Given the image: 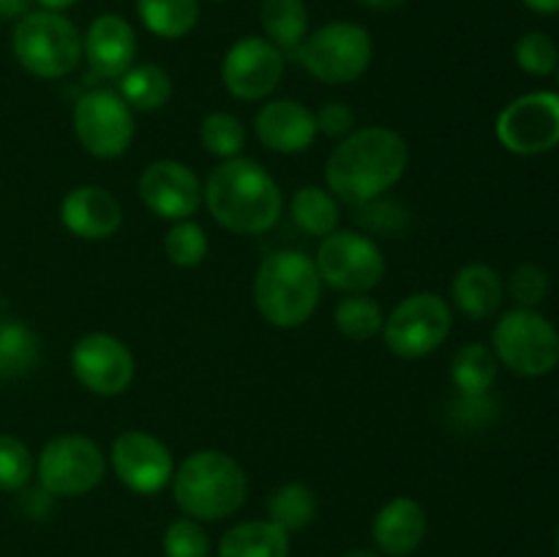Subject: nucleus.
<instances>
[{"label":"nucleus","instance_id":"obj_1","mask_svg":"<svg viewBox=\"0 0 559 557\" xmlns=\"http://www.w3.org/2000/svg\"><path fill=\"white\" fill-rule=\"evenodd\" d=\"M409 167V145L391 126H364L338 140L325 164V186L355 208L385 197Z\"/></svg>","mask_w":559,"mask_h":557},{"label":"nucleus","instance_id":"obj_2","mask_svg":"<svg viewBox=\"0 0 559 557\" xmlns=\"http://www.w3.org/2000/svg\"><path fill=\"white\" fill-rule=\"evenodd\" d=\"M202 205L235 235H265L282 218L284 197L276 178L246 156L218 164L202 183Z\"/></svg>","mask_w":559,"mask_h":557},{"label":"nucleus","instance_id":"obj_3","mask_svg":"<svg viewBox=\"0 0 559 557\" xmlns=\"http://www.w3.org/2000/svg\"><path fill=\"white\" fill-rule=\"evenodd\" d=\"M175 506L197 522H222L235 517L249 497V475L243 464L218 448H200L175 467Z\"/></svg>","mask_w":559,"mask_h":557},{"label":"nucleus","instance_id":"obj_4","mask_svg":"<svg viewBox=\"0 0 559 557\" xmlns=\"http://www.w3.org/2000/svg\"><path fill=\"white\" fill-rule=\"evenodd\" d=\"M254 306L273 328H300L320 306L322 278L314 257L298 249H278L262 257L251 284Z\"/></svg>","mask_w":559,"mask_h":557},{"label":"nucleus","instance_id":"obj_5","mask_svg":"<svg viewBox=\"0 0 559 557\" xmlns=\"http://www.w3.org/2000/svg\"><path fill=\"white\" fill-rule=\"evenodd\" d=\"M16 63L38 80H63L82 60V33L63 11L33 9L11 27Z\"/></svg>","mask_w":559,"mask_h":557},{"label":"nucleus","instance_id":"obj_6","mask_svg":"<svg viewBox=\"0 0 559 557\" xmlns=\"http://www.w3.org/2000/svg\"><path fill=\"white\" fill-rule=\"evenodd\" d=\"M293 55L314 80L325 85H349L369 71L374 42H371V33L358 22L336 20L306 33Z\"/></svg>","mask_w":559,"mask_h":557},{"label":"nucleus","instance_id":"obj_7","mask_svg":"<svg viewBox=\"0 0 559 557\" xmlns=\"http://www.w3.org/2000/svg\"><path fill=\"white\" fill-rule=\"evenodd\" d=\"M491 349L519 377H546L559 366V331L538 309L506 311L491 331Z\"/></svg>","mask_w":559,"mask_h":557},{"label":"nucleus","instance_id":"obj_8","mask_svg":"<svg viewBox=\"0 0 559 557\" xmlns=\"http://www.w3.org/2000/svg\"><path fill=\"white\" fill-rule=\"evenodd\" d=\"M453 331V309L442 295L413 293L393 306L382 325V342L396 358L415 360L437 353Z\"/></svg>","mask_w":559,"mask_h":557},{"label":"nucleus","instance_id":"obj_9","mask_svg":"<svg viewBox=\"0 0 559 557\" xmlns=\"http://www.w3.org/2000/svg\"><path fill=\"white\" fill-rule=\"evenodd\" d=\"M107 453L85 435H58L44 442L36 459V478L47 495H91L107 475Z\"/></svg>","mask_w":559,"mask_h":557},{"label":"nucleus","instance_id":"obj_10","mask_svg":"<svg viewBox=\"0 0 559 557\" xmlns=\"http://www.w3.org/2000/svg\"><path fill=\"white\" fill-rule=\"evenodd\" d=\"M322 284L344 295L371 293L385 278V254L374 238L355 229H336L320 240L314 254Z\"/></svg>","mask_w":559,"mask_h":557},{"label":"nucleus","instance_id":"obj_11","mask_svg":"<svg viewBox=\"0 0 559 557\" xmlns=\"http://www.w3.org/2000/svg\"><path fill=\"white\" fill-rule=\"evenodd\" d=\"M71 129L82 151L93 158H118L134 142V109L120 98V93L96 87L76 98L71 109Z\"/></svg>","mask_w":559,"mask_h":557},{"label":"nucleus","instance_id":"obj_12","mask_svg":"<svg viewBox=\"0 0 559 557\" xmlns=\"http://www.w3.org/2000/svg\"><path fill=\"white\" fill-rule=\"evenodd\" d=\"M495 134L508 153L540 156L559 145V93L533 91L497 115Z\"/></svg>","mask_w":559,"mask_h":557},{"label":"nucleus","instance_id":"obj_13","mask_svg":"<svg viewBox=\"0 0 559 557\" xmlns=\"http://www.w3.org/2000/svg\"><path fill=\"white\" fill-rule=\"evenodd\" d=\"M71 375L93 396L112 399L129 391L134 382V353L123 339L104 331L80 336L71 347Z\"/></svg>","mask_w":559,"mask_h":557},{"label":"nucleus","instance_id":"obj_14","mask_svg":"<svg viewBox=\"0 0 559 557\" xmlns=\"http://www.w3.org/2000/svg\"><path fill=\"white\" fill-rule=\"evenodd\" d=\"M107 462L126 489L145 497L167 489L175 475V459L167 442L142 429L120 431Z\"/></svg>","mask_w":559,"mask_h":557},{"label":"nucleus","instance_id":"obj_15","mask_svg":"<svg viewBox=\"0 0 559 557\" xmlns=\"http://www.w3.org/2000/svg\"><path fill=\"white\" fill-rule=\"evenodd\" d=\"M284 52L265 36H243L224 52L222 82L238 102H262L278 91Z\"/></svg>","mask_w":559,"mask_h":557},{"label":"nucleus","instance_id":"obj_16","mask_svg":"<svg viewBox=\"0 0 559 557\" xmlns=\"http://www.w3.org/2000/svg\"><path fill=\"white\" fill-rule=\"evenodd\" d=\"M136 194L142 205L164 222H183L200 211L202 180L189 164L178 158H158L142 169Z\"/></svg>","mask_w":559,"mask_h":557},{"label":"nucleus","instance_id":"obj_17","mask_svg":"<svg viewBox=\"0 0 559 557\" xmlns=\"http://www.w3.org/2000/svg\"><path fill=\"white\" fill-rule=\"evenodd\" d=\"M257 140L273 153L295 156L314 145L317 118L304 102L295 98H267L254 115Z\"/></svg>","mask_w":559,"mask_h":557},{"label":"nucleus","instance_id":"obj_18","mask_svg":"<svg viewBox=\"0 0 559 557\" xmlns=\"http://www.w3.org/2000/svg\"><path fill=\"white\" fill-rule=\"evenodd\" d=\"M136 33L120 14H98L82 36V55L102 80H120L136 63Z\"/></svg>","mask_w":559,"mask_h":557},{"label":"nucleus","instance_id":"obj_19","mask_svg":"<svg viewBox=\"0 0 559 557\" xmlns=\"http://www.w3.org/2000/svg\"><path fill=\"white\" fill-rule=\"evenodd\" d=\"M60 222L82 240H107L123 227V205L104 186L82 183L66 191L60 202Z\"/></svg>","mask_w":559,"mask_h":557},{"label":"nucleus","instance_id":"obj_20","mask_svg":"<svg viewBox=\"0 0 559 557\" xmlns=\"http://www.w3.org/2000/svg\"><path fill=\"white\" fill-rule=\"evenodd\" d=\"M429 517L415 497L399 495L388 500L371 522L374 549L385 557H409L426 538Z\"/></svg>","mask_w":559,"mask_h":557},{"label":"nucleus","instance_id":"obj_21","mask_svg":"<svg viewBox=\"0 0 559 557\" xmlns=\"http://www.w3.org/2000/svg\"><path fill=\"white\" fill-rule=\"evenodd\" d=\"M451 298L469 320H489L506 300V282L489 262H467L453 276Z\"/></svg>","mask_w":559,"mask_h":557},{"label":"nucleus","instance_id":"obj_22","mask_svg":"<svg viewBox=\"0 0 559 557\" xmlns=\"http://www.w3.org/2000/svg\"><path fill=\"white\" fill-rule=\"evenodd\" d=\"M293 535L284 533L271 519L238 522L216 544V557H289Z\"/></svg>","mask_w":559,"mask_h":557},{"label":"nucleus","instance_id":"obj_23","mask_svg":"<svg viewBox=\"0 0 559 557\" xmlns=\"http://www.w3.org/2000/svg\"><path fill=\"white\" fill-rule=\"evenodd\" d=\"M289 216H293V222L306 235L325 238V235L338 229V222H342V202H338V197L328 186H300L293 194V200H289Z\"/></svg>","mask_w":559,"mask_h":557},{"label":"nucleus","instance_id":"obj_24","mask_svg":"<svg viewBox=\"0 0 559 557\" xmlns=\"http://www.w3.org/2000/svg\"><path fill=\"white\" fill-rule=\"evenodd\" d=\"M118 93L134 112H158L173 98V76L158 63H134L120 76Z\"/></svg>","mask_w":559,"mask_h":557},{"label":"nucleus","instance_id":"obj_25","mask_svg":"<svg viewBox=\"0 0 559 557\" xmlns=\"http://www.w3.org/2000/svg\"><path fill=\"white\" fill-rule=\"evenodd\" d=\"M41 358V339L27 322L0 320V380H20L31 375Z\"/></svg>","mask_w":559,"mask_h":557},{"label":"nucleus","instance_id":"obj_26","mask_svg":"<svg viewBox=\"0 0 559 557\" xmlns=\"http://www.w3.org/2000/svg\"><path fill=\"white\" fill-rule=\"evenodd\" d=\"M267 519L284 530V533H304L320 511V500H317L314 489L300 481H289V484L276 486L267 495L265 502Z\"/></svg>","mask_w":559,"mask_h":557},{"label":"nucleus","instance_id":"obj_27","mask_svg":"<svg viewBox=\"0 0 559 557\" xmlns=\"http://www.w3.org/2000/svg\"><path fill=\"white\" fill-rule=\"evenodd\" d=\"M136 14L147 33L178 42L200 22V0H136Z\"/></svg>","mask_w":559,"mask_h":557},{"label":"nucleus","instance_id":"obj_28","mask_svg":"<svg viewBox=\"0 0 559 557\" xmlns=\"http://www.w3.org/2000/svg\"><path fill=\"white\" fill-rule=\"evenodd\" d=\"M260 22L267 42L282 52H295L309 33V5L306 0H262Z\"/></svg>","mask_w":559,"mask_h":557},{"label":"nucleus","instance_id":"obj_29","mask_svg":"<svg viewBox=\"0 0 559 557\" xmlns=\"http://www.w3.org/2000/svg\"><path fill=\"white\" fill-rule=\"evenodd\" d=\"M497 366H500V360H497L495 349H491L489 344H464V347H459V353L453 355V386L459 388L462 396H484V393H489V388L495 386Z\"/></svg>","mask_w":559,"mask_h":557},{"label":"nucleus","instance_id":"obj_30","mask_svg":"<svg viewBox=\"0 0 559 557\" xmlns=\"http://www.w3.org/2000/svg\"><path fill=\"white\" fill-rule=\"evenodd\" d=\"M333 325L349 342H369L382 333L385 311H382L380 300L371 298L369 293L344 295L333 309Z\"/></svg>","mask_w":559,"mask_h":557},{"label":"nucleus","instance_id":"obj_31","mask_svg":"<svg viewBox=\"0 0 559 557\" xmlns=\"http://www.w3.org/2000/svg\"><path fill=\"white\" fill-rule=\"evenodd\" d=\"M200 142L211 156L227 162L246 151V126L233 112H211L200 123Z\"/></svg>","mask_w":559,"mask_h":557},{"label":"nucleus","instance_id":"obj_32","mask_svg":"<svg viewBox=\"0 0 559 557\" xmlns=\"http://www.w3.org/2000/svg\"><path fill=\"white\" fill-rule=\"evenodd\" d=\"M211 240L202 224L194 218H183V222H173V227L164 233V254L173 265L178 268H197L205 262Z\"/></svg>","mask_w":559,"mask_h":557},{"label":"nucleus","instance_id":"obj_33","mask_svg":"<svg viewBox=\"0 0 559 557\" xmlns=\"http://www.w3.org/2000/svg\"><path fill=\"white\" fill-rule=\"evenodd\" d=\"M36 475V457L20 437L0 431V491H22Z\"/></svg>","mask_w":559,"mask_h":557},{"label":"nucleus","instance_id":"obj_34","mask_svg":"<svg viewBox=\"0 0 559 557\" xmlns=\"http://www.w3.org/2000/svg\"><path fill=\"white\" fill-rule=\"evenodd\" d=\"M164 557H213V541L202 522L189 517L173 519L162 535Z\"/></svg>","mask_w":559,"mask_h":557},{"label":"nucleus","instance_id":"obj_35","mask_svg":"<svg viewBox=\"0 0 559 557\" xmlns=\"http://www.w3.org/2000/svg\"><path fill=\"white\" fill-rule=\"evenodd\" d=\"M513 58L516 66L530 76H551L559 69V47L549 33H524L516 44H513Z\"/></svg>","mask_w":559,"mask_h":557},{"label":"nucleus","instance_id":"obj_36","mask_svg":"<svg viewBox=\"0 0 559 557\" xmlns=\"http://www.w3.org/2000/svg\"><path fill=\"white\" fill-rule=\"evenodd\" d=\"M549 273L540 265H535V262H522L511 273V278H508V293H511V298L522 309H538L546 300V295H549Z\"/></svg>","mask_w":559,"mask_h":557},{"label":"nucleus","instance_id":"obj_37","mask_svg":"<svg viewBox=\"0 0 559 557\" xmlns=\"http://www.w3.org/2000/svg\"><path fill=\"white\" fill-rule=\"evenodd\" d=\"M317 118V131L325 137H333V140H344L347 134H353L355 126H358V115L349 104L344 102H325L320 107V112H314Z\"/></svg>","mask_w":559,"mask_h":557},{"label":"nucleus","instance_id":"obj_38","mask_svg":"<svg viewBox=\"0 0 559 557\" xmlns=\"http://www.w3.org/2000/svg\"><path fill=\"white\" fill-rule=\"evenodd\" d=\"M353 211L355 218L360 224H366L369 229H374V233H399V227L404 222L402 208L393 205V202H385L382 197L380 200L364 202V205H355Z\"/></svg>","mask_w":559,"mask_h":557},{"label":"nucleus","instance_id":"obj_39","mask_svg":"<svg viewBox=\"0 0 559 557\" xmlns=\"http://www.w3.org/2000/svg\"><path fill=\"white\" fill-rule=\"evenodd\" d=\"M33 11V0H0V20L16 22Z\"/></svg>","mask_w":559,"mask_h":557},{"label":"nucleus","instance_id":"obj_40","mask_svg":"<svg viewBox=\"0 0 559 557\" xmlns=\"http://www.w3.org/2000/svg\"><path fill=\"white\" fill-rule=\"evenodd\" d=\"M522 3L540 16L559 14V0H522Z\"/></svg>","mask_w":559,"mask_h":557},{"label":"nucleus","instance_id":"obj_41","mask_svg":"<svg viewBox=\"0 0 559 557\" xmlns=\"http://www.w3.org/2000/svg\"><path fill=\"white\" fill-rule=\"evenodd\" d=\"M358 3L369 5V9L374 11H391V9H399V5H404L407 0H358Z\"/></svg>","mask_w":559,"mask_h":557},{"label":"nucleus","instance_id":"obj_42","mask_svg":"<svg viewBox=\"0 0 559 557\" xmlns=\"http://www.w3.org/2000/svg\"><path fill=\"white\" fill-rule=\"evenodd\" d=\"M33 3H38V9H49V11H66L71 9V5H76L80 0H33Z\"/></svg>","mask_w":559,"mask_h":557},{"label":"nucleus","instance_id":"obj_43","mask_svg":"<svg viewBox=\"0 0 559 557\" xmlns=\"http://www.w3.org/2000/svg\"><path fill=\"white\" fill-rule=\"evenodd\" d=\"M342 557H385V555H380L377 549H369V546H355V549L344 552Z\"/></svg>","mask_w":559,"mask_h":557},{"label":"nucleus","instance_id":"obj_44","mask_svg":"<svg viewBox=\"0 0 559 557\" xmlns=\"http://www.w3.org/2000/svg\"><path fill=\"white\" fill-rule=\"evenodd\" d=\"M557 557H559V528H557Z\"/></svg>","mask_w":559,"mask_h":557},{"label":"nucleus","instance_id":"obj_45","mask_svg":"<svg viewBox=\"0 0 559 557\" xmlns=\"http://www.w3.org/2000/svg\"><path fill=\"white\" fill-rule=\"evenodd\" d=\"M557 85H559V69H557Z\"/></svg>","mask_w":559,"mask_h":557},{"label":"nucleus","instance_id":"obj_46","mask_svg":"<svg viewBox=\"0 0 559 557\" xmlns=\"http://www.w3.org/2000/svg\"><path fill=\"white\" fill-rule=\"evenodd\" d=\"M213 3H224V0H213Z\"/></svg>","mask_w":559,"mask_h":557}]
</instances>
